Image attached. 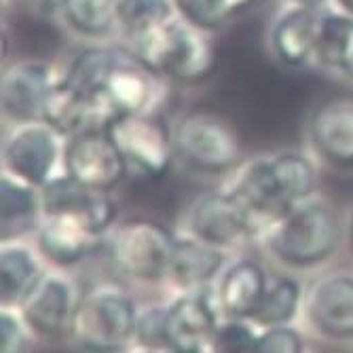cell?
Instances as JSON below:
<instances>
[{
    "instance_id": "cell-1",
    "label": "cell",
    "mask_w": 353,
    "mask_h": 353,
    "mask_svg": "<svg viewBox=\"0 0 353 353\" xmlns=\"http://www.w3.org/2000/svg\"><path fill=\"white\" fill-rule=\"evenodd\" d=\"M343 239V218L324 199H305L279 216L265 233V245L288 267L309 269L326 263Z\"/></svg>"
},
{
    "instance_id": "cell-3",
    "label": "cell",
    "mask_w": 353,
    "mask_h": 353,
    "mask_svg": "<svg viewBox=\"0 0 353 353\" xmlns=\"http://www.w3.org/2000/svg\"><path fill=\"white\" fill-rule=\"evenodd\" d=\"M138 305L117 285H98L81 296L70 336L89 351H121L136 336Z\"/></svg>"
},
{
    "instance_id": "cell-24",
    "label": "cell",
    "mask_w": 353,
    "mask_h": 353,
    "mask_svg": "<svg viewBox=\"0 0 353 353\" xmlns=\"http://www.w3.org/2000/svg\"><path fill=\"white\" fill-rule=\"evenodd\" d=\"M269 161L288 208L315 197L319 178H317L315 163L307 154L299 150H281L271 154Z\"/></svg>"
},
{
    "instance_id": "cell-14",
    "label": "cell",
    "mask_w": 353,
    "mask_h": 353,
    "mask_svg": "<svg viewBox=\"0 0 353 353\" xmlns=\"http://www.w3.org/2000/svg\"><path fill=\"white\" fill-rule=\"evenodd\" d=\"M59 77L51 66L37 59L15 61L3 74V112L13 123L43 121V108Z\"/></svg>"
},
{
    "instance_id": "cell-2",
    "label": "cell",
    "mask_w": 353,
    "mask_h": 353,
    "mask_svg": "<svg viewBox=\"0 0 353 353\" xmlns=\"http://www.w3.org/2000/svg\"><path fill=\"white\" fill-rule=\"evenodd\" d=\"M203 32L184 19H172L130 39V49L134 59L152 74L178 83H199L212 72L216 61L214 47Z\"/></svg>"
},
{
    "instance_id": "cell-32",
    "label": "cell",
    "mask_w": 353,
    "mask_h": 353,
    "mask_svg": "<svg viewBox=\"0 0 353 353\" xmlns=\"http://www.w3.org/2000/svg\"><path fill=\"white\" fill-rule=\"evenodd\" d=\"M174 5L184 21L201 30H214L229 17L222 0H174Z\"/></svg>"
},
{
    "instance_id": "cell-5",
    "label": "cell",
    "mask_w": 353,
    "mask_h": 353,
    "mask_svg": "<svg viewBox=\"0 0 353 353\" xmlns=\"http://www.w3.org/2000/svg\"><path fill=\"white\" fill-rule=\"evenodd\" d=\"M176 154L205 174L229 172L239 159V138L233 127L214 114H188L174 130Z\"/></svg>"
},
{
    "instance_id": "cell-20",
    "label": "cell",
    "mask_w": 353,
    "mask_h": 353,
    "mask_svg": "<svg viewBox=\"0 0 353 353\" xmlns=\"http://www.w3.org/2000/svg\"><path fill=\"white\" fill-rule=\"evenodd\" d=\"M41 222V188L3 172V178H0V237L3 241H15L37 233Z\"/></svg>"
},
{
    "instance_id": "cell-31",
    "label": "cell",
    "mask_w": 353,
    "mask_h": 353,
    "mask_svg": "<svg viewBox=\"0 0 353 353\" xmlns=\"http://www.w3.org/2000/svg\"><path fill=\"white\" fill-rule=\"evenodd\" d=\"M134 343H138L142 349H150V351H165V349L170 351L168 307L152 305L138 313Z\"/></svg>"
},
{
    "instance_id": "cell-8",
    "label": "cell",
    "mask_w": 353,
    "mask_h": 353,
    "mask_svg": "<svg viewBox=\"0 0 353 353\" xmlns=\"http://www.w3.org/2000/svg\"><path fill=\"white\" fill-rule=\"evenodd\" d=\"M61 163L63 174L89 188L104 192L114 190L130 172L123 152L110 134L100 127L70 136L63 144Z\"/></svg>"
},
{
    "instance_id": "cell-27",
    "label": "cell",
    "mask_w": 353,
    "mask_h": 353,
    "mask_svg": "<svg viewBox=\"0 0 353 353\" xmlns=\"http://www.w3.org/2000/svg\"><path fill=\"white\" fill-rule=\"evenodd\" d=\"M305 303V294L301 283L290 275L269 277L267 292L250 317L259 328H269L277 324H292L301 307Z\"/></svg>"
},
{
    "instance_id": "cell-23",
    "label": "cell",
    "mask_w": 353,
    "mask_h": 353,
    "mask_svg": "<svg viewBox=\"0 0 353 353\" xmlns=\"http://www.w3.org/2000/svg\"><path fill=\"white\" fill-rule=\"evenodd\" d=\"M45 275L34 250L21 239L3 241L0 248V303L19 309L32 288Z\"/></svg>"
},
{
    "instance_id": "cell-6",
    "label": "cell",
    "mask_w": 353,
    "mask_h": 353,
    "mask_svg": "<svg viewBox=\"0 0 353 353\" xmlns=\"http://www.w3.org/2000/svg\"><path fill=\"white\" fill-rule=\"evenodd\" d=\"M106 132L123 152L127 165L144 176H163L176 152L174 134L165 121L152 112H130L117 117Z\"/></svg>"
},
{
    "instance_id": "cell-12",
    "label": "cell",
    "mask_w": 353,
    "mask_h": 353,
    "mask_svg": "<svg viewBox=\"0 0 353 353\" xmlns=\"http://www.w3.org/2000/svg\"><path fill=\"white\" fill-rule=\"evenodd\" d=\"M43 216H72L87 229L106 235L117 220V203L108 192L89 188L68 174L51 178L41 186Z\"/></svg>"
},
{
    "instance_id": "cell-34",
    "label": "cell",
    "mask_w": 353,
    "mask_h": 353,
    "mask_svg": "<svg viewBox=\"0 0 353 353\" xmlns=\"http://www.w3.org/2000/svg\"><path fill=\"white\" fill-rule=\"evenodd\" d=\"M305 351V336L290 324L263 328L256 353H301Z\"/></svg>"
},
{
    "instance_id": "cell-30",
    "label": "cell",
    "mask_w": 353,
    "mask_h": 353,
    "mask_svg": "<svg viewBox=\"0 0 353 353\" xmlns=\"http://www.w3.org/2000/svg\"><path fill=\"white\" fill-rule=\"evenodd\" d=\"M261 332L256 330L252 319L229 317L227 322H220L212 351L220 353H256Z\"/></svg>"
},
{
    "instance_id": "cell-37",
    "label": "cell",
    "mask_w": 353,
    "mask_h": 353,
    "mask_svg": "<svg viewBox=\"0 0 353 353\" xmlns=\"http://www.w3.org/2000/svg\"><path fill=\"white\" fill-rule=\"evenodd\" d=\"M334 5L339 11L347 13V15H353V0H334Z\"/></svg>"
},
{
    "instance_id": "cell-9",
    "label": "cell",
    "mask_w": 353,
    "mask_h": 353,
    "mask_svg": "<svg viewBox=\"0 0 353 353\" xmlns=\"http://www.w3.org/2000/svg\"><path fill=\"white\" fill-rule=\"evenodd\" d=\"M184 227L186 233L224 250L256 237L250 214L231 190H208L192 199Z\"/></svg>"
},
{
    "instance_id": "cell-25",
    "label": "cell",
    "mask_w": 353,
    "mask_h": 353,
    "mask_svg": "<svg viewBox=\"0 0 353 353\" xmlns=\"http://www.w3.org/2000/svg\"><path fill=\"white\" fill-rule=\"evenodd\" d=\"M117 57H119L117 51L104 47L83 49L70 59V63L59 79L72 89H77L79 93L87 95V98H100L117 63Z\"/></svg>"
},
{
    "instance_id": "cell-21",
    "label": "cell",
    "mask_w": 353,
    "mask_h": 353,
    "mask_svg": "<svg viewBox=\"0 0 353 353\" xmlns=\"http://www.w3.org/2000/svg\"><path fill=\"white\" fill-rule=\"evenodd\" d=\"M269 285V275L254 261H237L222 271L216 288L218 309L227 317L250 319Z\"/></svg>"
},
{
    "instance_id": "cell-19",
    "label": "cell",
    "mask_w": 353,
    "mask_h": 353,
    "mask_svg": "<svg viewBox=\"0 0 353 353\" xmlns=\"http://www.w3.org/2000/svg\"><path fill=\"white\" fill-rule=\"evenodd\" d=\"M224 263H227V250L186 233L176 237L170 279L182 292L203 290L205 285L222 275Z\"/></svg>"
},
{
    "instance_id": "cell-35",
    "label": "cell",
    "mask_w": 353,
    "mask_h": 353,
    "mask_svg": "<svg viewBox=\"0 0 353 353\" xmlns=\"http://www.w3.org/2000/svg\"><path fill=\"white\" fill-rule=\"evenodd\" d=\"M17 3H26L30 7L39 9V11H45V13H53V11L61 13V7L66 0H17Z\"/></svg>"
},
{
    "instance_id": "cell-7",
    "label": "cell",
    "mask_w": 353,
    "mask_h": 353,
    "mask_svg": "<svg viewBox=\"0 0 353 353\" xmlns=\"http://www.w3.org/2000/svg\"><path fill=\"white\" fill-rule=\"evenodd\" d=\"M61 138L45 121L15 123L3 144L5 172L41 188L55 178L57 163L63 157Z\"/></svg>"
},
{
    "instance_id": "cell-33",
    "label": "cell",
    "mask_w": 353,
    "mask_h": 353,
    "mask_svg": "<svg viewBox=\"0 0 353 353\" xmlns=\"http://www.w3.org/2000/svg\"><path fill=\"white\" fill-rule=\"evenodd\" d=\"M32 330L26 324L19 309L3 307L0 311V351L3 353H17L26 351L32 341Z\"/></svg>"
},
{
    "instance_id": "cell-22",
    "label": "cell",
    "mask_w": 353,
    "mask_h": 353,
    "mask_svg": "<svg viewBox=\"0 0 353 353\" xmlns=\"http://www.w3.org/2000/svg\"><path fill=\"white\" fill-rule=\"evenodd\" d=\"M104 98L117 117L130 112H150L154 102L152 72L144 68L138 59L130 61L119 55L114 68L106 81Z\"/></svg>"
},
{
    "instance_id": "cell-26",
    "label": "cell",
    "mask_w": 353,
    "mask_h": 353,
    "mask_svg": "<svg viewBox=\"0 0 353 353\" xmlns=\"http://www.w3.org/2000/svg\"><path fill=\"white\" fill-rule=\"evenodd\" d=\"M315 59L353 79V15L339 9L322 15Z\"/></svg>"
},
{
    "instance_id": "cell-13",
    "label": "cell",
    "mask_w": 353,
    "mask_h": 353,
    "mask_svg": "<svg viewBox=\"0 0 353 353\" xmlns=\"http://www.w3.org/2000/svg\"><path fill=\"white\" fill-rule=\"evenodd\" d=\"M214 301L203 290H188L168 305V341L170 351L203 353L212 351L220 326Z\"/></svg>"
},
{
    "instance_id": "cell-15",
    "label": "cell",
    "mask_w": 353,
    "mask_h": 353,
    "mask_svg": "<svg viewBox=\"0 0 353 353\" xmlns=\"http://www.w3.org/2000/svg\"><path fill=\"white\" fill-rule=\"evenodd\" d=\"M229 190L250 214L256 235H265L271 224L290 210L281 197L269 157H254L245 161L235 172Z\"/></svg>"
},
{
    "instance_id": "cell-28",
    "label": "cell",
    "mask_w": 353,
    "mask_h": 353,
    "mask_svg": "<svg viewBox=\"0 0 353 353\" xmlns=\"http://www.w3.org/2000/svg\"><path fill=\"white\" fill-rule=\"evenodd\" d=\"M117 9L119 0H66L61 15L77 34L102 39L119 30Z\"/></svg>"
},
{
    "instance_id": "cell-10",
    "label": "cell",
    "mask_w": 353,
    "mask_h": 353,
    "mask_svg": "<svg viewBox=\"0 0 353 353\" xmlns=\"http://www.w3.org/2000/svg\"><path fill=\"white\" fill-rule=\"evenodd\" d=\"M79 301L81 294L70 277L63 273H45L19 305V313L32 334L55 341L72 332Z\"/></svg>"
},
{
    "instance_id": "cell-36",
    "label": "cell",
    "mask_w": 353,
    "mask_h": 353,
    "mask_svg": "<svg viewBox=\"0 0 353 353\" xmlns=\"http://www.w3.org/2000/svg\"><path fill=\"white\" fill-rule=\"evenodd\" d=\"M254 3H256V0H222V5H224V9L229 11V15L241 11V9H245V7H250Z\"/></svg>"
},
{
    "instance_id": "cell-16",
    "label": "cell",
    "mask_w": 353,
    "mask_h": 353,
    "mask_svg": "<svg viewBox=\"0 0 353 353\" xmlns=\"http://www.w3.org/2000/svg\"><path fill=\"white\" fill-rule=\"evenodd\" d=\"M315 152L336 168H353V98H332L317 106L309 121Z\"/></svg>"
},
{
    "instance_id": "cell-4",
    "label": "cell",
    "mask_w": 353,
    "mask_h": 353,
    "mask_svg": "<svg viewBox=\"0 0 353 353\" xmlns=\"http://www.w3.org/2000/svg\"><path fill=\"white\" fill-rule=\"evenodd\" d=\"M176 237L154 220H134L123 224L110 239L114 267L134 281L154 283L170 277Z\"/></svg>"
},
{
    "instance_id": "cell-39",
    "label": "cell",
    "mask_w": 353,
    "mask_h": 353,
    "mask_svg": "<svg viewBox=\"0 0 353 353\" xmlns=\"http://www.w3.org/2000/svg\"><path fill=\"white\" fill-rule=\"evenodd\" d=\"M349 237H351V245H353V216H351V222H349Z\"/></svg>"
},
{
    "instance_id": "cell-29",
    "label": "cell",
    "mask_w": 353,
    "mask_h": 353,
    "mask_svg": "<svg viewBox=\"0 0 353 353\" xmlns=\"http://www.w3.org/2000/svg\"><path fill=\"white\" fill-rule=\"evenodd\" d=\"M174 13V0H119V30L130 41L172 21Z\"/></svg>"
},
{
    "instance_id": "cell-38",
    "label": "cell",
    "mask_w": 353,
    "mask_h": 353,
    "mask_svg": "<svg viewBox=\"0 0 353 353\" xmlns=\"http://www.w3.org/2000/svg\"><path fill=\"white\" fill-rule=\"evenodd\" d=\"M294 5H303V7H313V9H319L326 0H292Z\"/></svg>"
},
{
    "instance_id": "cell-17",
    "label": "cell",
    "mask_w": 353,
    "mask_h": 353,
    "mask_svg": "<svg viewBox=\"0 0 353 353\" xmlns=\"http://www.w3.org/2000/svg\"><path fill=\"white\" fill-rule=\"evenodd\" d=\"M322 15L313 7L294 5L285 9L271 28V47L281 63L303 68L317 55Z\"/></svg>"
},
{
    "instance_id": "cell-11",
    "label": "cell",
    "mask_w": 353,
    "mask_h": 353,
    "mask_svg": "<svg viewBox=\"0 0 353 353\" xmlns=\"http://www.w3.org/2000/svg\"><path fill=\"white\" fill-rule=\"evenodd\" d=\"M311 328L328 341H353V271L317 277L305 294Z\"/></svg>"
},
{
    "instance_id": "cell-18",
    "label": "cell",
    "mask_w": 353,
    "mask_h": 353,
    "mask_svg": "<svg viewBox=\"0 0 353 353\" xmlns=\"http://www.w3.org/2000/svg\"><path fill=\"white\" fill-rule=\"evenodd\" d=\"M102 235L93 233L72 216H43L37 231V248L45 261L57 267H74L100 245Z\"/></svg>"
}]
</instances>
